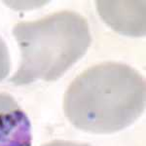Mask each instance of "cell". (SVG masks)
Here are the masks:
<instances>
[{"label": "cell", "instance_id": "cell-4", "mask_svg": "<svg viewBox=\"0 0 146 146\" xmlns=\"http://www.w3.org/2000/svg\"><path fill=\"white\" fill-rule=\"evenodd\" d=\"M98 11L115 31L129 36L145 34V1H98Z\"/></svg>", "mask_w": 146, "mask_h": 146}, {"label": "cell", "instance_id": "cell-6", "mask_svg": "<svg viewBox=\"0 0 146 146\" xmlns=\"http://www.w3.org/2000/svg\"><path fill=\"white\" fill-rule=\"evenodd\" d=\"M42 146H92L89 143L75 142V141L68 140H53L48 143H45Z\"/></svg>", "mask_w": 146, "mask_h": 146}, {"label": "cell", "instance_id": "cell-3", "mask_svg": "<svg viewBox=\"0 0 146 146\" xmlns=\"http://www.w3.org/2000/svg\"><path fill=\"white\" fill-rule=\"evenodd\" d=\"M31 124L15 98L0 93V146H31Z\"/></svg>", "mask_w": 146, "mask_h": 146}, {"label": "cell", "instance_id": "cell-5", "mask_svg": "<svg viewBox=\"0 0 146 146\" xmlns=\"http://www.w3.org/2000/svg\"><path fill=\"white\" fill-rule=\"evenodd\" d=\"M11 68L10 55L6 43L0 37V82L8 76Z\"/></svg>", "mask_w": 146, "mask_h": 146}, {"label": "cell", "instance_id": "cell-1", "mask_svg": "<svg viewBox=\"0 0 146 146\" xmlns=\"http://www.w3.org/2000/svg\"><path fill=\"white\" fill-rule=\"evenodd\" d=\"M145 101L144 77L128 64L106 62L73 80L63 96V111L75 128L107 135L135 123Z\"/></svg>", "mask_w": 146, "mask_h": 146}, {"label": "cell", "instance_id": "cell-2", "mask_svg": "<svg viewBox=\"0 0 146 146\" xmlns=\"http://www.w3.org/2000/svg\"><path fill=\"white\" fill-rule=\"evenodd\" d=\"M13 35L21 52L19 68L9 79L15 86L56 81L84 56L92 43L88 21L69 10L18 23Z\"/></svg>", "mask_w": 146, "mask_h": 146}]
</instances>
